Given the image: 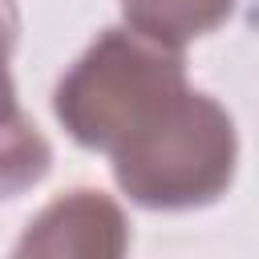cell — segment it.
<instances>
[{
	"instance_id": "cell-1",
	"label": "cell",
	"mask_w": 259,
	"mask_h": 259,
	"mask_svg": "<svg viewBox=\"0 0 259 259\" xmlns=\"http://www.w3.org/2000/svg\"><path fill=\"white\" fill-rule=\"evenodd\" d=\"M121 190L154 210H186L219 198L235 174L239 138L231 113L190 85L158 101L113 150Z\"/></svg>"
},
{
	"instance_id": "cell-2",
	"label": "cell",
	"mask_w": 259,
	"mask_h": 259,
	"mask_svg": "<svg viewBox=\"0 0 259 259\" xmlns=\"http://www.w3.org/2000/svg\"><path fill=\"white\" fill-rule=\"evenodd\" d=\"M186 85L182 57L130 28L101 32L57 85L61 125L89 150H113L158 101Z\"/></svg>"
},
{
	"instance_id": "cell-3",
	"label": "cell",
	"mask_w": 259,
	"mask_h": 259,
	"mask_svg": "<svg viewBox=\"0 0 259 259\" xmlns=\"http://www.w3.org/2000/svg\"><path fill=\"white\" fill-rule=\"evenodd\" d=\"M130 223L121 206L89 186L53 198L20 235L12 259H125Z\"/></svg>"
},
{
	"instance_id": "cell-4",
	"label": "cell",
	"mask_w": 259,
	"mask_h": 259,
	"mask_svg": "<svg viewBox=\"0 0 259 259\" xmlns=\"http://www.w3.org/2000/svg\"><path fill=\"white\" fill-rule=\"evenodd\" d=\"M235 0H121L130 32L162 45V49H182L186 40L219 28L231 16Z\"/></svg>"
},
{
	"instance_id": "cell-5",
	"label": "cell",
	"mask_w": 259,
	"mask_h": 259,
	"mask_svg": "<svg viewBox=\"0 0 259 259\" xmlns=\"http://www.w3.org/2000/svg\"><path fill=\"white\" fill-rule=\"evenodd\" d=\"M53 150L45 134L20 113V105L0 109V198H12L36 186L49 174Z\"/></svg>"
},
{
	"instance_id": "cell-6",
	"label": "cell",
	"mask_w": 259,
	"mask_h": 259,
	"mask_svg": "<svg viewBox=\"0 0 259 259\" xmlns=\"http://www.w3.org/2000/svg\"><path fill=\"white\" fill-rule=\"evenodd\" d=\"M12 40H16V4L0 0V57H8Z\"/></svg>"
},
{
	"instance_id": "cell-7",
	"label": "cell",
	"mask_w": 259,
	"mask_h": 259,
	"mask_svg": "<svg viewBox=\"0 0 259 259\" xmlns=\"http://www.w3.org/2000/svg\"><path fill=\"white\" fill-rule=\"evenodd\" d=\"M8 105H16V89H12V77L4 69V57H0V109H8Z\"/></svg>"
}]
</instances>
